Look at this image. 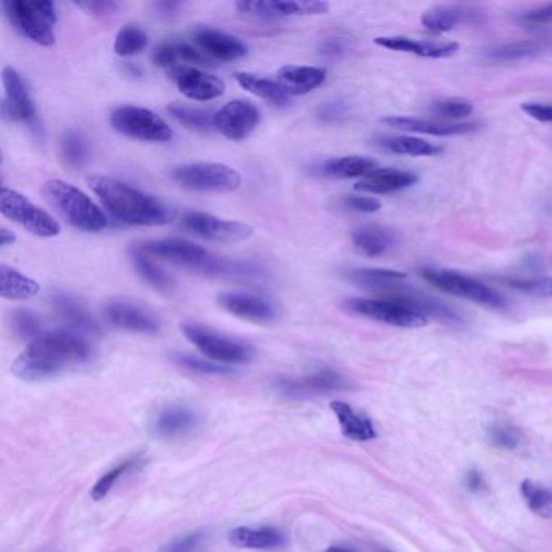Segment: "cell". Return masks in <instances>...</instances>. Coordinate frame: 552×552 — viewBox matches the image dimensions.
Listing matches in <instances>:
<instances>
[{"label":"cell","mask_w":552,"mask_h":552,"mask_svg":"<svg viewBox=\"0 0 552 552\" xmlns=\"http://www.w3.org/2000/svg\"><path fill=\"white\" fill-rule=\"evenodd\" d=\"M93 351L85 337L73 331H47L16 358L12 371L23 381H44L67 370L85 365Z\"/></svg>","instance_id":"1"},{"label":"cell","mask_w":552,"mask_h":552,"mask_svg":"<svg viewBox=\"0 0 552 552\" xmlns=\"http://www.w3.org/2000/svg\"><path fill=\"white\" fill-rule=\"evenodd\" d=\"M89 187L114 218L132 226H165L173 211L153 196L104 175L89 177Z\"/></svg>","instance_id":"2"},{"label":"cell","mask_w":552,"mask_h":552,"mask_svg":"<svg viewBox=\"0 0 552 552\" xmlns=\"http://www.w3.org/2000/svg\"><path fill=\"white\" fill-rule=\"evenodd\" d=\"M42 193L47 201L69 224L85 232H99L108 226V219L89 196L62 180H49Z\"/></svg>","instance_id":"3"},{"label":"cell","mask_w":552,"mask_h":552,"mask_svg":"<svg viewBox=\"0 0 552 552\" xmlns=\"http://www.w3.org/2000/svg\"><path fill=\"white\" fill-rule=\"evenodd\" d=\"M2 7L5 10L10 23L14 24L24 38L40 46H54L57 22L54 2L5 0Z\"/></svg>","instance_id":"4"},{"label":"cell","mask_w":552,"mask_h":552,"mask_svg":"<svg viewBox=\"0 0 552 552\" xmlns=\"http://www.w3.org/2000/svg\"><path fill=\"white\" fill-rule=\"evenodd\" d=\"M172 179L182 187L195 192L229 193L240 188L241 175L226 164L193 163L172 171Z\"/></svg>","instance_id":"5"},{"label":"cell","mask_w":552,"mask_h":552,"mask_svg":"<svg viewBox=\"0 0 552 552\" xmlns=\"http://www.w3.org/2000/svg\"><path fill=\"white\" fill-rule=\"evenodd\" d=\"M182 332L204 357L212 361L224 365H243L253 358V349L247 343L229 339L226 335L218 334L195 323H185L182 326Z\"/></svg>","instance_id":"6"},{"label":"cell","mask_w":552,"mask_h":552,"mask_svg":"<svg viewBox=\"0 0 552 552\" xmlns=\"http://www.w3.org/2000/svg\"><path fill=\"white\" fill-rule=\"evenodd\" d=\"M423 279L429 282L433 287L441 290L449 295L462 296L470 302L488 306V308H504L506 302L504 298L488 287L480 280L472 279L463 274L447 269H423L421 271Z\"/></svg>","instance_id":"7"},{"label":"cell","mask_w":552,"mask_h":552,"mask_svg":"<svg viewBox=\"0 0 552 552\" xmlns=\"http://www.w3.org/2000/svg\"><path fill=\"white\" fill-rule=\"evenodd\" d=\"M0 210L5 218L23 227L28 232L38 237H57L61 234V226L46 211L38 208L26 196L10 188H2Z\"/></svg>","instance_id":"8"},{"label":"cell","mask_w":552,"mask_h":552,"mask_svg":"<svg viewBox=\"0 0 552 552\" xmlns=\"http://www.w3.org/2000/svg\"><path fill=\"white\" fill-rule=\"evenodd\" d=\"M110 124L125 136L135 140L165 143L172 140V130L154 112L136 106H122L110 114Z\"/></svg>","instance_id":"9"},{"label":"cell","mask_w":552,"mask_h":552,"mask_svg":"<svg viewBox=\"0 0 552 552\" xmlns=\"http://www.w3.org/2000/svg\"><path fill=\"white\" fill-rule=\"evenodd\" d=\"M347 312L404 329H420L428 324V318L392 302L389 298H351L345 304Z\"/></svg>","instance_id":"10"},{"label":"cell","mask_w":552,"mask_h":552,"mask_svg":"<svg viewBox=\"0 0 552 552\" xmlns=\"http://www.w3.org/2000/svg\"><path fill=\"white\" fill-rule=\"evenodd\" d=\"M182 222L190 232L214 241L235 243V241L247 240L253 235V227L237 220L216 218L206 212H187Z\"/></svg>","instance_id":"11"},{"label":"cell","mask_w":552,"mask_h":552,"mask_svg":"<svg viewBox=\"0 0 552 552\" xmlns=\"http://www.w3.org/2000/svg\"><path fill=\"white\" fill-rule=\"evenodd\" d=\"M135 249H138L146 257H159L164 261H169L172 265L188 267L192 271H196V267L210 257V253L202 247L196 245L193 241L185 240V239L145 241Z\"/></svg>","instance_id":"12"},{"label":"cell","mask_w":552,"mask_h":552,"mask_svg":"<svg viewBox=\"0 0 552 552\" xmlns=\"http://www.w3.org/2000/svg\"><path fill=\"white\" fill-rule=\"evenodd\" d=\"M261 114L255 104L232 101L219 110L214 118V128L232 141L245 140L257 128Z\"/></svg>","instance_id":"13"},{"label":"cell","mask_w":552,"mask_h":552,"mask_svg":"<svg viewBox=\"0 0 552 552\" xmlns=\"http://www.w3.org/2000/svg\"><path fill=\"white\" fill-rule=\"evenodd\" d=\"M171 79L180 93L193 101H212L226 91V83L222 80L190 65L171 70Z\"/></svg>","instance_id":"14"},{"label":"cell","mask_w":552,"mask_h":552,"mask_svg":"<svg viewBox=\"0 0 552 552\" xmlns=\"http://www.w3.org/2000/svg\"><path fill=\"white\" fill-rule=\"evenodd\" d=\"M219 304L237 318L257 324L274 323L277 318V310L269 300L248 292H226L219 295Z\"/></svg>","instance_id":"15"},{"label":"cell","mask_w":552,"mask_h":552,"mask_svg":"<svg viewBox=\"0 0 552 552\" xmlns=\"http://www.w3.org/2000/svg\"><path fill=\"white\" fill-rule=\"evenodd\" d=\"M2 81L5 88V101H4V114L14 122L34 124L36 122V109L28 93L23 80L18 71L12 67H5L2 71Z\"/></svg>","instance_id":"16"},{"label":"cell","mask_w":552,"mask_h":552,"mask_svg":"<svg viewBox=\"0 0 552 552\" xmlns=\"http://www.w3.org/2000/svg\"><path fill=\"white\" fill-rule=\"evenodd\" d=\"M374 44L384 49L418 55L425 59H447L459 52L460 46L454 41L413 40L407 36H381L376 38Z\"/></svg>","instance_id":"17"},{"label":"cell","mask_w":552,"mask_h":552,"mask_svg":"<svg viewBox=\"0 0 552 552\" xmlns=\"http://www.w3.org/2000/svg\"><path fill=\"white\" fill-rule=\"evenodd\" d=\"M347 388L342 376L332 370H321L302 379H284L277 382V390L287 397H310L337 392Z\"/></svg>","instance_id":"18"},{"label":"cell","mask_w":552,"mask_h":552,"mask_svg":"<svg viewBox=\"0 0 552 552\" xmlns=\"http://www.w3.org/2000/svg\"><path fill=\"white\" fill-rule=\"evenodd\" d=\"M104 316L112 326L138 334H156L161 327L151 313L128 302H110L104 306Z\"/></svg>","instance_id":"19"},{"label":"cell","mask_w":552,"mask_h":552,"mask_svg":"<svg viewBox=\"0 0 552 552\" xmlns=\"http://www.w3.org/2000/svg\"><path fill=\"white\" fill-rule=\"evenodd\" d=\"M235 7L243 14L257 16L321 15L329 10L326 2H239Z\"/></svg>","instance_id":"20"},{"label":"cell","mask_w":552,"mask_h":552,"mask_svg":"<svg viewBox=\"0 0 552 552\" xmlns=\"http://www.w3.org/2000/svg\"><path fill=\"white\" fill-rule=\"evenodd\" d=\"M193 38L202 52L216 57L219 61H237L248 52V49L240 40L212 28L196 30Z\"/></svg>","instance_id":"21"},{"label":"cell","mask_w":552,"mask_h":552,"mask_svg":"<svg viewBox=\"0 0 552 552\" xmlns=\"http://www.w3.org/2000/svg\"><path fill=\"white\" fill-rule=\"evenodd\" d=\"M418 177L412 172L398 169H376L355 183V190L376 195H388L412 187Z\"/></svg>","instance_id":"22"},{"label":"cell","mask_w":552,"mask_h":552,"mask_svg":"<svg viewBox=\"0 0 552 552\" xmlns=\"http://www.w3.org/2000/svg\"><path fill=\"white\" fill-rule=\"evenodd\" d=\"M382 124L390 128L402 130V132L425 133L433 136H457V135H467L476 130V124H447V122H435V120H421L413 117H390L382 118Z\"/></svg>","instance_id":"23"},{"label":"cell","mask_w":552,"mask_h":552,"mask_svg":"<svg viewBox=\"0 0 552 552\" xmlns=\"http://www.w3.org/2000/svg\"><path fill=\"white\" fill-rule=\"evenodd\" d=\"M326 80V71L316 67H300L285 65L277 71V83L288 96L306 94L323 85Z\"/></svg>","instance_id":"24"},{"label":"cell","mask_w":552,"mask_h":552,"mask_svg":"<svg viewBox=\"0 0 552 552\" xmlns=\"http://www.w3.org/2000/svg\"><path fill=\"white\" fill-rule=\"evenodd\" d=\"M198 418L195 412L187 407H169L159 413L153 423V431L157 437L175 439L188 435L195 429Z\"/></svg>","instance_id":"25"},{"label":"cell","mask_w":552,"mask_h":552,"mask_svg":"<svg viewBox=\"0 0 552 552\" xmlns=\"http://www.w3.org/2000/svg\"><path fill=\"white\" fill-rule=\"evenodd\" d=\"M54 308L57 314L71 327L73 332L81 334H99V326L93 316L88 313L83 304L70 295L54 296Z\"/></svg>","instance_id":"26"},{"label":"cell","mask_w":552,"mask_h":552,"mask_svg":"<svg viewBox=\"0 0 552 552\" xmlns=\"http://www.w3.org/2000/svg\"><path fill=\"white\" fill-rule=\"evenodd\" d=\"M331 408L337 416V421L345 437H349L351 441H358V443H365L376 437L373 423L363 415L355 412L351 405L335 400L331 404Z\"/></svg>","instance_id":"27"},{"label":"cell","mask_w":552,"mask_h":552,"mask_svg":"<svg viewBox=\"0 0 552 552\" xmlns=\"http://www.w3.org/2000/svg\"><path fill=\"white\" fill-rule=\"evenodd\" d=\"M153 62L164 69H179L182 63H193V65H206L208 57L196 51L195 47L185 42H164L154 49Z\"/></svg>","instance_id":"28"},{"label":"cell","mask_w":552,"mask_h":552,"mask_svg":"<svg viewBox=\"0 0 552 552\" xmlns=\"http://www.w3.org/2000/svg\"><path fill=\"white\" fill-rule=\"evenodd\" d=\"M196 273L206 274L211 277H227V279L248 280L261 276V271L251 263H241L226 257H210L196 267Z\"/></svg>","instance_id":"29"},{"label":"cell","mask_w":552,"mask_h":552,"mask_svg":"<svg viewBox=\"0 0 552 552\" xmlns=\"http://www.w3.org/2000/svg\"><path fill=\"white\" fill-rule=\"evenodd\" d=\"M351 240L358 253L370 257H381L394 247V235L384 227H360L351 235Z\"/></svg>","instance_id":"30"},{"label":"cell","mask_w":552,"mask_h":552,"mask_svg":"<svg viewBox=\"0 0 552 552\" xmlns=\"http://www.w3.org/2000/svg\"><path fill=\"white\" fill-rule=\"evenodd\" d=\"M378 164L373 159L360 156L335 157L321 165V172L332 179H357L366 177L376 171Z\"/></svg>","instance_id":"31"},{"label":"cell","mask_w":552,"mask_h":552,"mask_svg":"<svg viewBox=\"0 0 552 552\" xmlns=\"http://www.w3.org/2000/svg\"><path fill=\"white\" fill-rule=\"evenodd\" d=\"M235 80L243 89L265 101L271 102L274 106H285L290 101V96L284 91V88L273 80L263 79L247 71L235 73Z\"/></svg>","instance_id":"32"},{"label":"cell","mask_w":552,"mask_h":552,"mask_svg":"<svg viewBox=\"0 0 552 552\" xmlns=\"http://www.w3.org/2000/svg\"><path fill=\"white\" fill-rule=\"evenodd\" d=\"M347 277L360 287L390 290L392 294V292H397V288L402 285L404 280H407V274L392 271V269L365 267V269H353L347 274Z\"/></svg>","instance_id":"33"},{"label":"cell","mask_w":552,"mask_h":552,"mask_svg":"<svg viewBox=\"0 0 552 552\" xmlns=\"http://www.w3.org/2000/svg\"><path fill=\"white\" fill-rule=\"evenodd\" d=\"M0 284L2 296L7 300H30L40 294V284L26 277L7 265L0 266Z\"/></svg>","instance_id":"34"},{"label":"cell","mask_w":552,"mask_h":552,"mask_svg":"<svg viewBox=\"0 0 552 552\" xmlns=\"http://www.w3.org/2000/svg\"><path fill=\"white\" fill-rule=\"evenodd\" d=\"M230 541L243 549H274L284 545V537L277 529L240 527L230 533Z\"/></svg>","instance_id":"35"},{"label":"cell","mask_w":552,"mask_h":552,"mask_svg":"<svg viewBox=\"0 0 552 552\" xmlns=\"http://www.w3.org/2000/svg\"><path fill=\"white\" fill-rule=\"evenodd\" d=\"M133 266L141 279L148 282L151 287L161 294L171 295L172 290L175 287L171 276L163 271L159 266L154 265L146 255H143L138 249H133Z\"/></svg>","instance_id":"36"},{"label":"cell","mask_w":552,"mask_h":552,"mask_svg":"<svg viewBox=\"0 0 552 552\" xmlns=\"http://www.w3.org/2000/svg\"><path fill=\"white\" fill-rule=\"evenodd\" d=\"M379 145L394 154H404V156H435L443 153L441 146H435L433 143L416 136H389V138H382Z\"/></svg>","instance_id":"37"},{"label":"cell","mask_w":552,"mask_h":552,"mask_svg":"<svg viewBox=\"0 0 552 552\" xmlns=\"http://www.w3.org/2000/svg\"><path fill=\"white\" fill-rule=\"evenodd\" d=\"M465 16L467 14L463 8L439 5V7L431 8L421 16V23L425 28H428L429 32L445 33L451 32L457 24L462 23Z\"/></svg>","instance_id":"38"},{"label":"cell","mask_w":552,"mask_h":552,"mask_svg":"<svg viewBox=\"0 0 552 552\" xmlns=\"http://www.w3.org/2000/svg\"><path fill=\"white\" fill-rule=\"evenodd\" d=\"M169 112L172 117L179 120L180 124L185 125L188 128H193L198 132H210L214 126L216 114L211 110L201 109V108H192L185 104H171Z\"/></svg>","instance_id":"39"},{"label":"cell","mask_w":552,"mask_h":552,"mask_svg":"<svg viewBox=\"0 0 552 552\" xmlns=\"http://www.w3.org/2000/svg\"><path fill=\"white\" fill-rule=\"evenodd\" d=\"M61 153L67 165L79 169L89 157V146L81 133L67 132L61 141Z\"/></svg>","instance_id":"40"},{"label":"cell","mask_w":552,"mask_h":552,"mask_svg":"<svg viewBox=\"0 0 552 552\" xmlns=\"http://www.w3.org/2000/svg\"><path fill=\"white\" fill-rule=\"evenodd\" d=\"M521 496L527 501L529 509L533 512L545 517V519H551L552 517V491L547 490L541 484L537 482H521L520 486Z\"/></svg>","instance_id":"41"},{"label":"cell","mask_w":552,"mask_h":552,"mask_svg":"<svg viewBox=\"0 0 552 552\" xmlns=\"http://www.w3.org/2000/svg\"><path fill=\"white\" fill-rule=\"evenodd\" d=\"M148 46V36L141 28L136 26H125L118 32L114 51L120 57L140 54L145 47Z\"/></svg>","instance_id":"42"},{"label":"cell","mask_w":552,"mask_h":552,"mask_svg":"<svg viewBox=\"0 0 552 552\" xmlns=\"http://www.w3.org/2000/svg\"><path fill=\"white\" fill-rule=\"evenodd\" d=\"M429 112L439 118V120H457V118L468 117L473 112V104L463 99V98H449L435 101Z\"/></svg>","instance_id":"43"},{"label":"cell","mask_w":552,"mask_h":552,"mask_svg":"<svg viewBox=\"0 0 552 552\" xmlns=\"http://www.w3.org/2000/svg\"><path fill=\"white\" fill-rule=\"evenodd\" d=\"M538 51H539V44L535 41H519V42L504 44V46L491 51L490 57L492 61L510 62V61L527 59L529 55L537 54Z\"/></svg>","instance_id":"44"},{"label":"cell","mask_w":552,"mask_h":552,"mask_svg":"<svg viewBox=\"0 0 552 552\" xmlns=\"http://www.w3.org/2000/svg\"><path fill=\"white\" fill-rule=\"evenodd\" d=\"M136 463V459L125 460L124 463H120L117 467L112 468L108 473L102 474L101 478L96 482V484L91 490V498L93 501H102L109 494L110 490L114 488V484L124 476L126 472L132 470L133 465Z\"/></svg>","instance_id":"45"},{"label":"cell","mask_w":552,"mask_h":552,"mask_svg":"<svg viewBox=\"0 0 552 552\" xmlns=\"http://www.w3.org/2000/svg\"><path fill=\"white\" fill-rule=\"evenodd\" d=\"M501 282H504L507 287L513 288V290H519V292H521V294H527V295L539 296V298L552 296V277H535V279H501Z\"/></svg>","instance_id":"46"},{"label":"cell","mask_w":552,"mask_h":552,"mask_svg":"<svg viewBox=\"0 0 552 552\" xmlns=\"http://www.w3.org/2000/svg\"><path fill=\"white\" fill-rule=\"evenodd\" d=\"M12 326L15 334L20 339H30L34 341L38 335L42 334L41 332V319L32 312H24V310H18L14 313L12 316Z\"/></svg>","instance_id":"47"},{"label":"cell","mask_w":552,"mask_h":552,"mask_svg":"<svg viewBox=\"0 0 552 552\" xmlns=\"http://www.w3.org/2000/svg\"><path fill=\"white\" fill-rule=\"evenodd\" d=\"M175 361L180 366L190 370V371L208 374V376H224V374L234 373V370H230V368L218 365V363H211V361H206V360H201V358L192 357V355H175Z\"/></svg>","instance_id":"48"},{"label":"cell","mask_w":552,"mask_h":552,"mask_svg":"<svg viewBox=\"0 0 552 552\" xmlns=\"http://www.w3.org/2000/svg\"><path fill=\"white\" fill-rule=\"evenodd\" d=\"M491 443L501 449H515L521 443L520 431L509 425H494L490 429Z\"/></svg>","instance_id":"49"},{"label":"cell","mask_w":552,"mask_h":552,"mask_svg":"<svg viewBox=\"0 0 552 552\" xmlns=\"http://www.w3.org/2000/svg\"><path fill=\"white\" fill-rule=\"evenodd\" d=\"M343 202L351 211L365 212V214H373V212H378L382 208L381 201L376 200L373 196H347Z\"/></svg>","instance_id":"50"},{"label":"cell","mask_w":552,"mask_h":552,"mask_svg":"<svg viewBox=\"0 0 552 552\" xmlns=\"http://www.w3.org/2000/svg\"><path fill=\"white\" fill-rule=\"evenodd\" d=\"M521 110L543 124H552V104L547 102H523Z\"/></svg>","instance_id":"51"},{"label":"cell","mask_w":552,"mask_h":552,"mask_svg":"<svg viewBox=\"0 0 552 552\" xmlns=\"http://www.w3.org/2000/svg\"><path fill=\"white\" fill-rule=\"evenodd\" d=\"M77 7L83 8L88 14H94V15H106L110 14L114 8H117L116 2H109V0H86V2H77Z\"/></svg>","instance_id":"52"},{"label":"cell","mask_w":552,"mask_h":552,"mask_svg":"<svg viewBox=\"0 0 552 552\" xmlns=\"http://www.w3.org/2000/svg\"><path fill=\"white\" fill-rule=\"evenodd\" d=\"M521 20L525 23L529 24H547L552 22V4L545 5V7L535 8L529 10L525 15L521 16Z\"/></svg>","instance_id":"53"},{"label":"cell","mask_w":552,"mask_h":552,"mask_svg":"<svg viewBox=\"0 0 552 552\" xmlns=\"http://www.w3.org/2000/svg\"><path fill=\"white\" fill-rule=\"evenodd\" d=\"M319 117L323 120H339L345 116V106L342 102H326L318 110Z\"/></svg>","instance_id":"54"},{"label":"cell","mask_w":552,"mask_h":552,"mask_svg":"<svg viewBox=\"0 0 552 552\" xmlns=\"http://www.w3.org/2000/svg\"><path fill=\"white\" fill-rule=\"evenodd\" d=\"M200 541H201V535L200 533L190 535V537L182 538L179 541H175L173 545L167 547L165 552H192Z\"/></svg>","instance_id":"55"},{"label":"cell","mask_w":552,"mask_h":552,"mask_svg":"<svg viewBox=\"0 0 552 552\" xmlns=\"http://www.w3.org/2000/svg\"><path fill=\"white\" fill-rule=\"evenodd\" d=\"M321 52L324 55H341L343 52V44L341 40H329L321 46Z\"/></svg>","instance_id":"56"},{"label":"cell","mask_w":552,"mask_h":552,"mask_svg":"<svg viewBox=\"0 0 552 552\" xmlns=\"http://www.w3.org/2000/svg\"><path fill=\"white\" fill-rule=\"evenodd\" d=\"M467 486L468 490L472 491V492H478V491H482V488H484V482H482V474L478 473L476 470H472V472H468Z\"/></svg>","instance_id":"57"},{"label":"cell","mask_w":552,"mask_h":552,"mask_svg":"<svg viewBox=\"0 0 552 552\" xmlns=\"http://www.w3.org/2000/svg\"><path fill=\"white\" fill-rule=\"evenodd\" d=\"M15 240V235L12 234L5 227H2V230H0V245L2 247H8V245H14Z\"/></svg>","instance_id":"58"},{"label":"cell","mask_w":552,"mask_h":552,"mask_svg":"<svg viewBox=\"0 0 552 552\" xmlns=\"http://www.w3.org/2000/svg\"><path fill=\"white\" fill-rule=\"evenodd\" d=\"M324 552H353L349 547H342V546H331V547H327Z\"/></svg>","instance_id":"59"}]
</instances>
